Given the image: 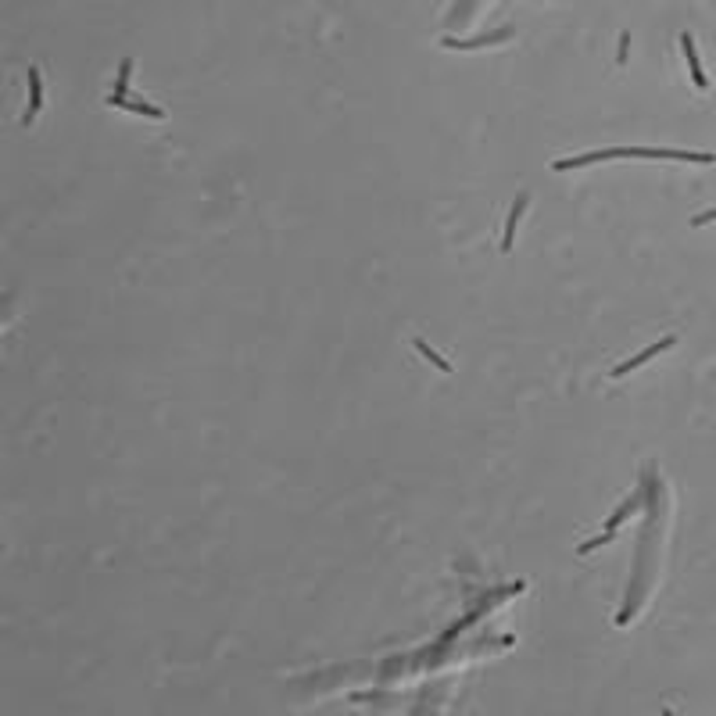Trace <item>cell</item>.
Instances as JSON below:
<instances>
[{"label":"cell","instance_id":"6da1fadb","mask_svg":"<svg viewBox=\"0 0 716 716\" xmlns=\"http://www.w3.org/2000/svg\"><path fill=\"white\" fill-rule=\"evenodd\" d=\"M609 158H631V147H609V150H591V154H577V158L552 162V172H570V169H584V165L609 162Z\"/></svg>","mask_w":716,"mask_h":716},{"label":"cell","instance_id":"7a4b0ae2","mask_svg":"<svg viewBox=\"0 0 716 716\" xmlns=\"http://www.w3.org/2000/svg\"><path fill=\"white\" fill-rule=\"evenodd\" d=\"M680 47H684V61H688V69H692V79L699 90H709V79L702 72V61H699V50H695V40L692 33H680Z\"/></svg>","mask_w":716,"mask_h":716},{"label":"cell","instance_id":"3957f363","mask_svg":"<svg viewBox=\"0 0 716 716\" xmlns=\"http://www.w3.org/2000/svg\"><path fill=\"white\" fill-rule=\"evenodd\" d=\"M673 344H677V340H673V337H663V340H659V344H652V348H645L641 355H634V358H627L624 365H616V369H612V377H627V372H631V369H638V365H645L648 358H656L659 351H666V348H673Z\"/></svg>","mask_w":716,"mask_h":716},{"label":"cell","instance_id":"277c9868","mask_svg":"<svg viewBox=\"0 0 716 716\" xmlns=\"http://www.w3.org/2000/svg\"><path fill=\"white\" fill-rule=\"evenodd\" d=\"M108 104H111V108H122V111H133V115H143V118H158V122L165 118L162 108H154V104H147V101H136V97H115V93H111Z\"/></svg>","mask_w":716,"mask_h":716},{"label":"cell","instance_id":"5b68a950","mask_svg":"<svg viewBox=\"0 0 716 716\" xmlns=\"http://www.w3.org/2000/svg\"><path fill=\"white\" fill-rule=\"evenodd\" d=\"M526 194H519L516 201H512V208H509V219H505V237H502V251H512V237H516V226H519V219H523V208H526Z\"/></svg>","mask_w":716,"mask_h":716},{"label":"cell","instance_id":"8992f818","mask_svg":"<svg viewBox=\"0 0 716 716\" xmlns=\"http://www.w3.org/2000/svg\"><path fill=\"white\" fill-rule=\"evenodd\" d=\"M40 101H43V83H40V72H36V69H29V111H25V122H33V118H36Z\"/></svg>","mask_w":716,"mask_h":716},{"label":"cell","instance_id":"52a82bcc","mask_svg":"<svg viewBox=\"0 0 716 716\" xmlns=\"http://www.w3.org/2000/svg\"><path fill=\"white\" fill-rule=\"evenodd\" d=\"M416 351H419V355H426V358H430L433 365H437L441 372H451V362H444V358H441L437 351H433V348L426 344V340H423V337H416Z\"/></svg>","mask_w":716,"mask_h":716},{"label":"cell","instance_id":"ba28073f","mask_svg":"<svg viewBox=\"0 0 716 716\" xmlns=\"http://www.w3.org/2000/svg\"><path fill=\"white\" fill-rule=\"evenodd\" d=\"M129 72H133V57H126L118 65V79H115V97H126V90H129Z\"/></svg>","mask_w":716,"mask_h":716},{"label":"cell","instance_id":"9c48e42d","mask_svg":"<svg viewBox=\"0 0 716 716\" xmlns=\"http://www.w3.org/2000/svg\"><path fill=\"white\" fill-rule=\"evenodd\" d=\"M713 219H716V208H709V211L695 215V219H692V226H706V223H713Z\"/></svg>","mask_w":716,"mask_h":716},{"label":"cell","instance_id":"30bf717a","mask_svg":"<svg viewBox=\"0 0 716 716\" xmlns=\"http://www.w3.org/2000/svg\"><path fill=\"white\" fill-rule=\"evenodd\" d=\"M627 50H631V36L624 33V40H619V57H616L619 65H624V61H627Z\"/></svg>","mask_w":716,"mask_h":716},{"label":"cell","instance_id":"8fae6325","mask_svg":"<svg viewBox=\"0 0 716 716\" xmlns=\"http://www.w3.org/2000/svg\"><path fill=\"white\" fill-rule=\"evenodd\" d=\"M663 716H677V713H673V709H663Z\"/></svg>","mask_w":716,"mask_h":716}]
</instances>
